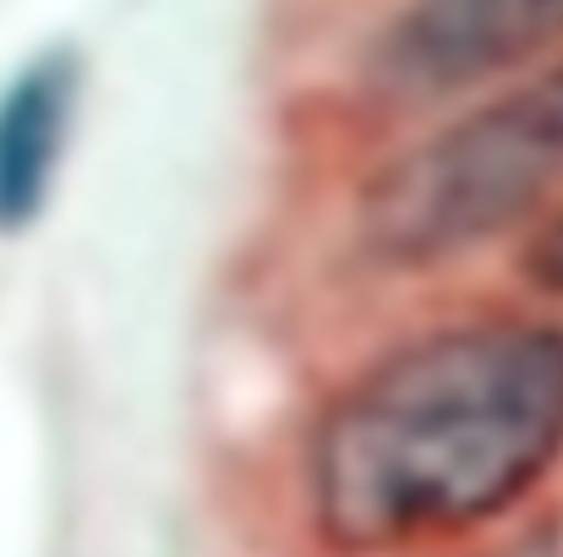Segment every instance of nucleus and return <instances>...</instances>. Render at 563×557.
<instances>
[{
	"label": "nucleus",
	"instance_id": "obj_1",
	"mask_svg": "<svg viewBox=\"0 0 563 557\" xmlns=\"http://www.w3.org/2000/svg\"><path fill=\"white\" fill-rule=\"evenodd\" d=\"M563 459V328L476 318L367 367L307 443L329 547L410 553L509 514Z\"/></svg>",
	"mask_w": 563,
	"mask_h": 557
},
{
	"label": "nucleus",
	"instance_id": "obj_2",
	"mask_svg": "<svg viewBox=\"0 0 563 557\" xmlns=\"http://www.w3.org/2000/svg\"><path fill=\"white\" fill-rule=\"evenodd\" d=\"M559 186L563 60L471 104L383 165L362 197V241L399 268L449 263L526 224Z\"/></svg>",
	"mask_w": 563,
	"mask_h": 557
},
{
	"label": "nucleus",
	"instance_id": "obj_3",
	"mask_svg": "<svg viewBox=\"0 0 563 557\" xmlns=\"http://www.w3.org/2000/svg\"><path fill=\"white\" fill-rule=\"evenodd\" d=\"M553 44H563V0H410L377 44V77L399 99H443Z\"/></svg>",
	"mask_w": 563,
	"mask_h": 557
},
{
	"label": "nucleus",
	"instance_id": "obj_4",
	"mask_svg": "<svg viewBox=\"0 0 563 557\" xmlns=\"http://www.w3.org/2000/svg\"><path fill=\"white\" fill-rule=\"evenodd\" d=\"M77 115V66L71 55H38L0 93V235L27 230L44 202L55 170L66 159Z\"/></svg>",
	"mask_w": 563,
	"mask_h": 557
},
{
	"label": "nucleus",
	"instance_id": "obj_5",
	"mask_svg": "<svg viewBox=\"0 0 563 557\" xmlns=\"http://www.w3.org/2000/svg\"><path fill=\"white\" fill-rule=\"evenodd\" d=\"M526 279L563 301V208L526 241Z\"/></svg>",
	"mask_w": 563,
	"mask_h": 557
}]
</instances>
